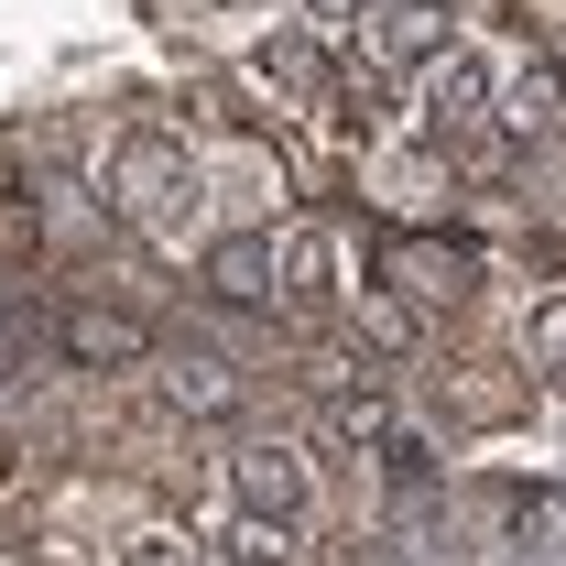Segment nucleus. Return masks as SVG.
<instances>
[{
	"instance_id": "nucleus-13",
	"label": "nucleus",
	"mask_w": 566,
	"mask_h": 566,
	"mask_svg": "<svg viewBox=\"0 0 566 566\" xmlns=\"http://www.w3.org/2000/svg\"><path fill=\"white\" fill-rule=\"evenodd\" d=\"M208 283L229 305H273V229H229L208 251Z\"/></svg>"
},
{
	"instance_id": "nucleus-11",
	"label": "nucleus",
	"mask_w": 566,
	"mask_h": 566,
	"mask_svg": "<svg viewBox=\"0 0 566 566\" xmlns=\"http://www.w3.org/2000/svg\"><path fill=\"white\" fill-rule=\"evenodd\" d=\"M55 338H66V359H87V370H153V338H142L132 316H98V305H66Z\"/></svg>"
},
{
	"instance_id": "nucleus-10",
	"label": "nucleus",
	"mask_w": 566,
	"mask_h": 566,
	"mask_svg": "<svg viewBox=\"0 0 566 566\" xmlns=\"http://www.w3.org/2000/svg\"><path fill=\"white\" fill-rule=\"evenodd\" d=\"M447 44H458V33H447V0H370L359 33H349V66L381 76V87H403V76H424Z\"/></svg>"
},
{
	"instance_id": "nucleus-2",
	"label": "nucleus",
	"mask_w": 566,
	"mask_h": 566,
	"mask_svg": "<svg viewBox=\"0 0 566 566\" xmlns=\"http://www.w3.org/2000/svg\"><path fill=\"white\" fill-rule=\"evenodd\" d=\"M229 87H240V120H262V132H316L327 98L349 87V44H327L316 22H273L262 44L229 55Z\"/></svg>"
},
{
	"instance_id": "nucleus-3",
	"label": "nucleus",
	"mask_w": 566,
	"mask_h": 566,
	"mask_svg": "<svg viewBox=\"0 0 566 566\" xmlns=\"http://www.w3.org/2000/svg\"><path fill=\"white\" fill-rule=\"evenodd\" d=\"M491 98H501V66L480 44H447L424 76H403V142L447 153L458 175H480V153H491Z\"/></svg>"
},
{
	"instance_id": "nucleus-9",
	"label": "nucleus",
	"mask_w": 566,
	"mask_h": 566,
	"mask_svg": "<svg viewBox=\"0 0 566 566\" xmlns=\"http://www.w3.org/2000/svg\"><path fill=\"white\" fill-rule=\"evenodd\" d=\"M229 512H251V523H294V534H316V458L294 447V436H240L229 458Z\"/></svg>"
},
{
	"instance_id": "nucleus-5",
	"label": "nucleus",
	"mask_w": 566,
	"mask_h": 566,
	"mask_svg": "<svg viewBox=\"0 0 566 566\" xmlns=\"http://www.w3.org/2000/svg\"><path fill=\"white\" fill-rule=\"evenodd\" d=\"M359 294V240L338 229V218H283L273 229V316H294V327H338Z\"/></svg>"
},
{
	"instance_id": "nucleus-6",
	"label": "nucleus",
	"mask_w": 566,
	"mask_h": 566,
	"mask_svg": "<svg viewBox=\"0 0 566 566\" xmlns=\"http://www.w3.org/2000/svg\"><path fill=\"white\" fill-rule=\"evenodd\" d=\"M480 164H512V175H556L566 164V76L545 55H512L491 98V153Z\"/></svg>"
},
{
	"instance_id": "nucleus-4",
	"label": "nucleus",
	"mask_w": 566,
	"mask_h": 566,
	"mask_svg": "<svg viewBox=\"0 0 566 566\" xmlns=\"http://www.w3.org/2000/svg\"><path fill=\"white\" fill-rule=\"evenodd\" d=\"M186 142H197V164H208L229 229H283V218H294V164H283V142L262 132V120H186Z\"/></svg>"
},
{
	"instance_id": "nucleus-14",
	"label": "nucleus",
	"mask_w": 566,
	"mask_h": 566,
	"mask_svg": "<svg viewBox=\"0 0 566 566\" xmlns=\"http://www.w3.org/2000/svg\"><path fill=\"white\" fill-rule=\"evenodd\" d=\"M316 11H349V22H359V11H370V0H316Z\"/></svg>"
},
{
	"instance_id": "nucleus-7",
	"label": "nucleus",
	"mask_w": 566,
	"mask_h": 566,
	"mask_svg": "<svg viewBox=\"0 0 566 566\" xmlns=\"http://www.w3.org/2000/svg\"><path fill=\"white\" fill-rule=\"evenodd\" d=\"M415 370H424V403L447 424H469V436H491V424H512L534 403V370L512 349H469V338H458V349H424Z\"/></svg>"
},
{
	"instance_id": "nucleus-1",
	"label": "nucleus",
	"mask_w": 566,
	"mask_h": 566,
	"mask_svg": "<svg viewBox=\"0 0 566 566\" xmlns=\"http://www.w3.org/2000/svg\"><path fill=\"white\" fill-rule=\"evenodd\" d=\"M109 208H120V229L132 240H153V251H197L208 262L218 240H229V218H218V186L208 164H197V142L186 132H132L120 153H109Z\"/></svg>"
},
{
	"instance_id": "nucleus-12",
	"label": "nucleus",
	"mask_w": 566,
	"mask_h": 566,
	"mask_svg": "<svg viewBox=\"0 0 566 566\" xmlns=\"http://www.w3.org/2000/svg\"><path fill=\"white\" fill-rule=\"evenodd\" d=\"M512 359H523L534 381H556V392H566V283H545V294L512 316Z\"/></svg>"
},
{
	"instance_id": "nucleus-8",
	"label": "nucleus",
	"mask_w": 566,
	"mask_h": 566,
	"mask_svg": "<svg viewBox=\"0 0 566 566\" xmlns=\"http://www.w3.org/2000/svg\"><path fill=\"white\" fill-rule=\"evenodd\" d=\"M480 283H491V262H480L469 240H436V229H392V240H381V294H403L424 327L469 316Z\"/></svg>"
}]
</instances>
